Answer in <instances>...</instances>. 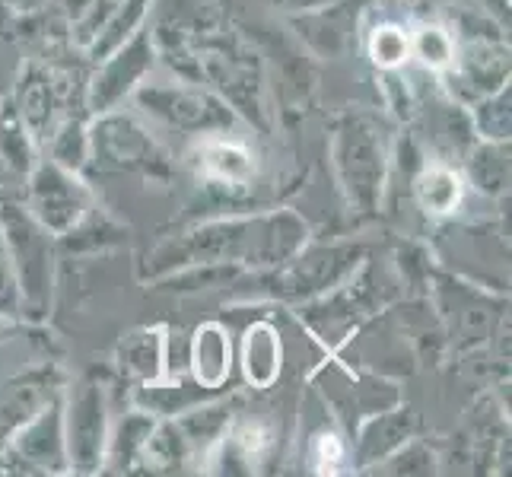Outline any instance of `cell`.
Segmentation results:
<instances>
[{
  "label": "cell",
  "instance_id": "obj_5",
  "mask_svg": "<svg viewBox=\"0 0 512 477\" xmlns=\"http://www.w3.org/2000/svg\"><path fill=\"white\" fill-rule=\"evenodd\" d=\"M86 204H90V194L74 179V172L58 166L55 159L42 163L32 172V185H29V207H32V220L39 223L45 233L64 236L70 233L86 214Z\"/></svg>",
  "mask_w": 512,
  "mask_h": 477
},
{
  "label": "cell",
  "instance_id": "obj_9",
  "mask_svg": "<svg viewBox=\"0 0 512 477\" xmlns=\"http://www.w3.org/2000/svg\"><path fill=\"white\" fill-rule=\"evenodd\" d=\"M13 449L20 452L29 465L39 468H51L58 471L61 465H67V452H64V417H61V404L51 398L45 408L35 414L32 420H26L20 430L13 433Z\"/></svg>",
  "mask_w": 512,
  "mask_h": 477
},
{
  "label": "cell",
  "instance_id": "obj_28",
  "mask_svg": "<svg viewBox=\"0 0 512 477\" xmlns=\"http://www.w3.org/2000/svg\"><path fill=\"white\" fill-rule=\"evenodd\" d=\"M369 58L382 70H398L411 58V35L392 23L376 26L373 35H369Z\"/></svg>",
  "mask_w": 512,
  "mask_h": 477
},
{
  "label": "cell",
  "instance_id": "obj_3",
  "mask_svg": "<svg viewBox=\"0 0 512 477\" xmlns=\"http://www.w3.org/2000/svg\"><path fill=\"white\" fill-rule=\"evenodd\" d=\"M7 252L20 280V303L32 315H45L51 293V249L45 229L20 210H7Z\"/></svg>",
  "mask_w": 512,
  "mask_h": 477
},
{
  "label": "cell",
  "instance_id": "obj_24",
  "mask_svg": "<svg viewBox=\"0 0 512 477\" xmlns=\"http://www.w3.org/2000/svg\"><path fill=\"white\" fill-rule=\"evenodd\" d=\"M147 7H150V0H121L118 10L112 13V20L105 23L93 39V58L102 61V58H109L115 48L125 45L137 32L140 20H144Z\"/></svg>",
  "mask_w": 512,
  "mask_h": 477
},
{
  "label": "cell",
  "instance_id": "obj_14",
  "mask_svg": "<svg viewBox=\"0 0 512 477\" xmlns=\"http://www.w3.org/2000/svg\"><path fill=\"white\" fill-rule=\"evenodd\" d=\"M242 373L255 388L274 385L280 373V334L271 325H252L242 338Z\"/></svg>",
  "mask_w": 512,
  "mask_h": 477
},
{
  "label": "cell",
  "instance_id": "obj_11",
  "mask_svg": "<svg viewBox=\"0 0 512 477\" xmlns=\"http://www.w3.org/2000/svg\"><path fill=\"white\" fill-rule=\"evenodd\" d=\"M51 401V385L42 373L16 379L0 388V446H7L13 433L32 420Z\"/></svg>",
  "mask_w": 512,
  "mask_h": 477
},
{
  "label": "cell",
  "instance_id": "obj_31",
  "mask_svg": "<svg viewBox=\"0 0 512 477\" xmlns=\"http://www.w3.org/2000/svg\"><path fill=\"white\" fill-rule=\"evenodd\" d=\"M20 306H23L20 303V280H16L10 252L4 249V245H0V312L13 315Z\"/></svg>",
  "mask_w": 512,
  "mask_h": 477
},
{
  "label": "cell",
  "instance_id": "obj_32",
  "mask_svg": "<svg viewBox=\"0 0 512 477\" xmlns=\"http://www.w3.org/2000/svg\"><path fill=\"white\" fill-rule=\"evenodd\" d=\"M118 4H121V0H90V7H86V13L77 20L80 39L83 42H93L96 35H99V29L112 20V13L118 10Z\"/></svg>",
  "mask_w": 512,
  "mask_h": 477
},
{
  "label": "cell",
  "instance_id": "obj_8",
  "mask_svg": "<svg viewBox=\"0 0 512 477\" xmlns=\"http://www.w3.org/2000/svg\"><path fill=\"white\" fill-rule=\"evenodd\" d=\"M90 150L102 166L112 169H150L160 166V150L150 140V134L134 125L131 118L109 115L102 118L90 134Z\"/></svg>",
  "mask_w": 512,
  "mask_h": 477
},
{
  "label": "cell",
  "instance_id": "obj_36",
  "mask_svg": "<svg viewBox=\"0 0 512 477\" xmlns=\"http://www.w3.org/2000/svg\"><path fill=\"white\" fill-rule=\"evenodd\" d=\"M10 4H13L16 10H35V7H42L45 0H10Z\"/></svg>",
  "mask_w": 512,
  "mask_h": 477
},
{
  "label": "cell",
  "instance_id": "obj_10",
  "mask_svg": "<svg viewBox=\"0 0 512 477\" xmlns=\"http://www.w3.org/2000/svg\"><path fill=\"white\" fill-rule=\"evenodd\" d=\"M357 249H319L306 258H296L290 268L274 277V290L284 296H309L331 287L334 280H341L353 264H357Z\"/></svg>",
  "mask_w": 512,
  "mask_h": 477
},
{
  "label": "cell",
  "instance_id": "obj_33",
  "mask_svg": "<svg viewBox=\"0 0 512 477\" xmlns=\"http://www.w3.org/2000/svg\"><path fill=\"white\" fill-rule=\"evenodd\" d=\"M408 446V443H404ZM392 471H408V474H427L433 471V455L423 449V446H408L398 458H395V468Z\"/></svg>",
  "mask_w": 512,
  "mask_h": 477
},
{
  "label": "cell",
  "instance_id": "obj_35",
  "mask_svg": "<svg viewBox=\"0 0 512 477\" xmlns=\"http://www.w3.org/2000/svg\"><path fill=\"white\" fill-rule=\"evenodd\" d=\"M61 7L70 20H80V16L86 13V7H90V0H61Z\"/></svg>",
  "mask_w": 512,
  "mask_h": 477
},
{
  "label": "cell",
  "instance_id": "obj_20",
  "mask_svg": "<svg viewBox=\"0 0 512 477\" xmlns=\"http://www.w3.org/2000/svg\"><path fill=\"white\" fill-rule=\"evenodd\" d=\"M468 175L471 185L484 194H503L509 182V153L503 140H484L468 150Z\"/></svg>",
  "mask_w": 512,
  "mask_h": 477
},
{
  "label": "cell",
  "instance_id": "obj_26",
  "mask_svg": "<svg viewBox=\"0 0 512 477\" xmlns=\"http://www.w3.org/2000/svg\"><path fill=\"white\" fill-rule=\"evenodd\" d=\"M411 58L427 70H449L455 61V39L439 26H423L411 35Z\"/></svg>",
  "mask_w": 512,
  "mask_h": 477
},
{
  "label": "cell",
  "instance_id": "obj_34",
  "mask_svg": "<svg viewBox=\"0 0 512 477\" xmlns=\"http://www.w3.org/2000/svg\"><path fill=\"white\" fill-rule=\"evenodd\" d=\"M271 4L284 7V10H315V7H325L328 0H271Z\"/></svg>",
  "mask_w": 512,
  "mask_h": 477
},
{
  "label": "cell",
  "instance_id": "obj_6",
  "mask_svg": "<svg viewBox=\"0 0 512 477\" xmlns=\"http://www.w3.org/2000/svg\"><path fill=\"white\" fill-rule=\"evenodd\" d=\"M153 45L147 39V32H134L131 39L115 48L109 58H102V67L99 74L93 77V86H90V105L105 115L112 112L115 105L125 99L128 93L137 90V83L150 74L153 67Z\"/></svg>",
  "mask_w": 512,
  "mask_h": 477
},
{
  "label": "cell",
  "instance_id": "obj_19",
  "mask_svg": "<svg viewBox=\"0 0 512 477\" xmlns=\"http://www.w3.org/2000/svg\"><path fill=\"white\" fill-rule=\"evenodd\" d=\"M153 427H156L153 414H144V411L128 414L115 427V433L109 436V443H105V462L102 465H112L115 471H128L140 458V452H144V443L153 433Z\"/></svg>",
  "mask_w": 512,
  "mask_h": 477
},
{
  "label": "cell",
  "instance_id": "obj_22",
  "mask_svg": "<svg viewBox=\"0 0 512 477\" xmlns=\"http://www.w3.org/2000/svg\"><path fill=\"white\" fill-rule=\"evenodd\" d=\"M430 137L443 153H468L474 147V125L471 115L462 112V105L446 102L433 105L430 112Z\"/></svg>",
  "mask_w": 512,
  "mask_h": 477
},
{
  "label": "cell",
  "instance_id": "obj_21",
  "mask_svg": "<svg viewBox=\"0 0 512 477\" xmlns=\"http://www.w3.org/2000/svg\"><path fill=\"white\" fill-rule=\"evenodd\" d=\"M20 118L26 131H35L45 137L51 131V118H55V86L42 74V70H29L20 86Z\"/></svg>",
  "mask_w": 512,
  "mask_h": 477
},
{
  "label": "cell",
  "instance_id": "obj_18",
  "mask_svg": "<svg viewBox=\"0 0 512 477\" xmlns=\"http://www.w3.org/2000/svg\"><path fill=\"white\" fill-rule=\"evenodd\" d=\"M118 360H121V369H128L134 379L147 382V385L156 382L166 369L163 331H134L131 338L121 341Z\"/></svg>",
  "mask_w": 512,
  "mask_h": 477
},
{
  "label": "cell",
  "instance_id": "obj_29",
  "mask_svg": "<svg viewBox=\"0 0 512 477\" xmlns=\"http://www.w3.org/2000/svg\"><path fill=\"white\" fill-rule=\"evenodd\" d=\"M0 156H4L16 172L32 169V147L26 137V125L13 105H7L4 118H0Z\"/></svg>",
  "mask_w": 512,
  "mask_h": 477
},
{
  "label": "cell",
  "instance_id": "obj_4",
  "mask_svg": "<svg viewBox=\"0 0 512 477\" xmlns=\"http://www.w3.org/2000/svg\"><path fill=\"white\" fill-rule=\"evenodd\" d=\"M64 452L74 471L93 474L105 462V443H109V420H105L102 388L83 382L74 388L64 408Z\"/></svg>",
  "mask_w": 512,
  "mask_h": 477
},
{
  "label": "cell",
  "instance_id": "obj_12",
  "mask_svg": "<svg viewBox=\"0 0 512 477\" xmlns=\"http://www.w3.org/2000/svg\"><path fill=\"white\" fill-rule=\"evenodd\" d=\"M188 363H191L194 382L210 388V392L220 388L229 376V366H233V347H229L226 328L210 322V325H201L198 331H194Z\"/></svg>",
  "mask_w": 512,
  "mask_h": 477
},
{
  "label": "cell",
  "instance_id": "obj_2",
  "mask_svg": "<svg viewBox=\"0 0 512 477\" xmlns=\"http://www.w3.org/2000/svg\"><path fill=\"white\" fill-rule=\"evenodd\" d=\"M137 105L185 134H217L236 125V115L223 99L188 86H140Z\"/></svg>",
  "mask_w": 512,
  "mask_h": 477
},
{
  "label": "cell",
  "instance_id": "obj_13",
  "mask_svg": "<svg viewBox=\"0 0 512 477\" xmlns=\"http://www.w3.org/2000/svg\"><path fill=\"white\" fill-rule=\"evenodd\" d=\"M296 29L312 45V51L334 58L350 45V32L357 29V10H347V4L315 7V13H309L306 20H299Z\"/></svg>",
  "mask_w": 512,
  "mask_h": 477
},
{
  "label": "cell",
  "instance_id": "obj_16",
  "mask_svg": "<svg viewBox=\"0 0 512 477\" xmlns=\"http://www.w3.org/2000/svg\"><path fill=\"white\" fill-rule=\"evenodd\" d=\"M411 433H414V414L411 411H392V414H379L376 420H369V427L360 436V449H357L360 465L388 458L395 449H401L404 443H408Z\"/></svg>",
  "mask_w": 512,
  "mask_h": 477
},
{
  "label": "cell",
  "instance_id": "obj_17",
  "mask_svg": "<svg viewBox=\"0 0 512 477\" xmlns=\"http://www.w3.org/2000/svg\"><path fill=\"white\" fill-rule=\"evenodd\" d=\"M201 166L210 179L223 185H249L255 175V159L239 140H207L201 147Z\"/></svg>",
  "mask_w": 512,
  "mask_h": 477
},
{
  "label": "cell",
  "instance_id": "obj_7",
  "mask_svg": "<svg viewBox=\"0 0 512 477\" xmlns=\"http://www.w3.org/2000/svg\"><path fill=\"white\" fill-rule=\"evenodd\" d=\"M509 77V58L500 45L471 39L462 51L455 48V61L449 67V93L458 102H478L497 93Z\"/></svg>",
  "mask_w": 512,
  "mask_h": 477
},
{
  "label": "cell",
  "instance_id": "obj_15",
  "mask_svg": "<svg viewBox=\"0 0 512 477\" xmlns=\"http://www.w3.org/2000/svg\"><path fill=\"white\" fill-rule=\"evenodd\" d=\"M462 179L458 172L443 166V163H430L417 172L414 179V194H417V204L427 210L430 217H446L452 210L462 204Z\"/></svg>",
  "mask_w": 512,
  "mask_h": 477
},
{
  "label": "cell",
  "instance_id": "obj_23",
  "mask_svg": "<svg viewBox=\"0 0 512 477\" xmlns=\"http://www.w3.org/2000/svg\"><path fill=\"white\" fill-rule=\"evenodd\" d=\"M188 455L191 443L179 430V423H156L144 443V452H140V462L153 471H175L179 465H185Z\"/></svg>",
  "mask_w": 512,
  "mask_h": 477
},
{
  "label": "cell",
  "instance_id": "obj_30",
  "mask_svg": "<svg viewBox=\"0 0 512 477\" xmlns=\"http://www.w3.org/2000/svg\"><path fill=\"white\" fill-rule=\"evenodd\" d=\"M51 156H55L58 166H64L70 172L86 163V156H90V134H83L80 121L67 118L61 131L51 134Z\"/></svg>",
  "mask_w": 512,
  "mask_h": 477
},
{
  "label": "cell",
  "instance_id": "obj_25",
  "mask_svg": "<svg viewBox=\"0 0 512 477\" xmlns=\"http://www.w3.org/2000/svg\"><path fill=\"white\" fill-rule=\"evenodd\" d=\"M474 134H481L484 140H509V86H500L497 93H490L484 99L474 102L471 115Z\"/></svg>",
  "mask_w": 512,
  "mask_h": 477
},
{
  "label": "cell",
  "instance_id": "obj_27",
  "mask_svg": "<svg viewBox=\"0 0 512 477\" xmlns=\"http://www.w3.org/2000/svg\"><path fill=\"white\" fill-rule=\"evenodd\" d=\"M182 414L185 417L179 420V430L185 433L191 449L217 443V436L223 433V427L229 423V408H226V404H204V408H188Z\"/></svg>",
  "mask_w": 512,
  "mask_h": 477
},
{
  "label": "cell",
  "instance_id": "obj_1",
  "mask_svg": "<svg viewBox=\"0 0 512 477\" xmlns=\"http://www.w3.org/2000/svg\"><path fill=\"white\" fill-rule=\"evenodd\" d=\"M334 166H338L347 201L357 210H376L388 172V144L382 125L366 115L344 118L334 131Z\"/></svg>",
  "mask_w": 512,
  "mask_h": 477
}]
</instances>
